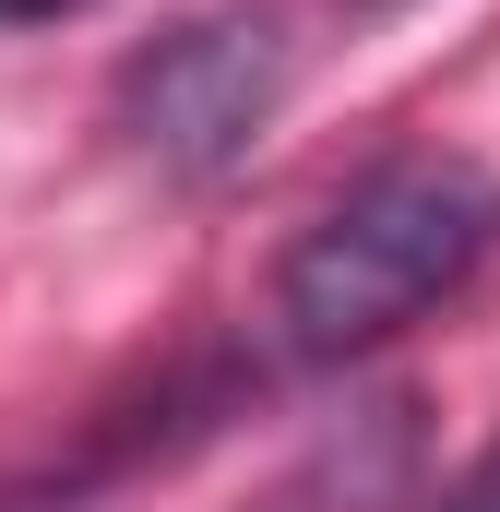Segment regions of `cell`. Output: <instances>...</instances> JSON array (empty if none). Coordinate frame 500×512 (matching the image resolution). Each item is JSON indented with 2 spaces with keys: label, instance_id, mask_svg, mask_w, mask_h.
I'll return each instance as SVG.
<instances>
[{
  "label": "cell",
  "instance_id": "cell-3",
  "mask_svg": "<svg viewBox=\"0 0 500 512\" xmlns=\"http://www.w3.org/2000/svg\"><path fill=\"white\" fill-rule=\"evenodd\" d=\"M429 512H500V441H489V453H477V465H465V477H453Z\"/></svg>",
  "mask_w": 500,
  "mask_h": 512
},
{
  "label": "cell",
  "instance_id": "cell-2",
  "mask_svg": "<svg viewBox=\"0 0 500 512\" xmlns=\"http://www.w3.org/2000/svg\"><path fill=\"white\" fill-rule=\"evenodd\" d=\"M298 84V48H286V12L227 0V12H179L167 36H143L108 84V120L155 179H227L250 143L274 131Z\"/></svg>",
  "mask_w": 500,
  "mask_h": 512
},
{
  "label": "cell",
  "instance_id": "cell-5",
  "mask_svg": "<svg viewBox=\"0 0 500 512\" xmlns=\"http://www.w3.org/2000/svg\"><path fill=\"white\" fill-rule=\"evenodd\" d=\"M346 12H393V0H346Z\"/></svg>",
  "mask_w": 500,
  "mask_h": 512
},
{
  "label": "cell",
  "instance_id": "cell-4",
  "mask_svg": "<svg viewBox=\"0 0 500 512\" xmlns=\"http://www.w3.org/2000/svg\"><path fill=\"white\" fill-rule=\"evenodd\" d=\"M60 12H96V0H0V36L12 24H60Z\"/></svg>",
  "mask_w": 500,
  "mask_h": 512
},
{
  "label": "cell",
  "instance_id": "cell-1",
  "mask_svg": "<svg viewBox=\"0 0 500 512\" xmlns=\"http://www.w3.org/2000/svg\"><path fill=\"white\" fill-rule=\"evenodd\" d=\"M500 251V179L453 143H417V155H381L370 179H346L274 262V334L286 358L334 370V358H370L405 322L453 310Z\"/></svg>",
  "mask_w": 500,
  "mask_h": 512
}]
</instances>
